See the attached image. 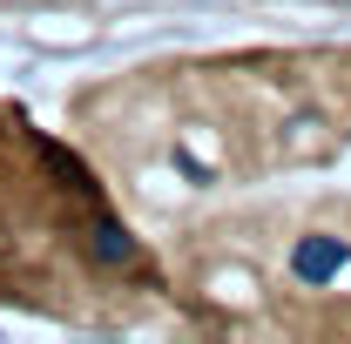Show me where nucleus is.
Returning a JSON list of instances; mask_svg holds the SVG:
<instances>
[{
  "instance_id": "f257e3e1",
  "label": "nucleus",
  "mask_w": 351,
  "mask_h": 344,
  "mask_svg": "<svg viewBox=\"0 0 351 344\" xmlns=\"http://www.w3.org/2000/svg\"><path fill=\"white\" fill-rule=\"evenodd\" d=\"M338 263H345V243H331V236H311V243H298V277H304V284L338 277Z\"/></svg>"
}]
</instances>
